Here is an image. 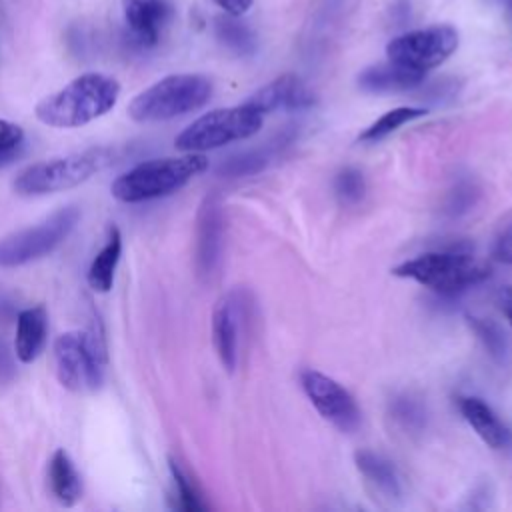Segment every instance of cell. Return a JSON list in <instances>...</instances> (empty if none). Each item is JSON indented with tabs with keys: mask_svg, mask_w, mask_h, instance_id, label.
I'll return each instance as SVG.
<instances>
[{
	"mask_svg": "<svg viewBox=\"0 0 512 512\" xmlns=\"http://www.w3.org/2000/svg\"><path fill=\"white\" fill-rule=\"evenodd\" d=\"M208 168V158L202 152H184L182 156L152 158L136 164L120 174L110 192L116 200L126 204L146 202L174 194L194 176Z\"/></svg>",
	"mask_w": 512,
	"mask_h": 512,
	"instance_id": "7a4b0ae2",
	"label": "cell"
},
{
	"mask_svg": "<svg viewBox=\"0 0 512 512\" xmlns=\"http://www.w3.org/2000/svg\"><path fill=\"white\" fill-rule=\"evenodd\" d=\"M124 20L138 46H156L166 28L172 6L168 0H122Z\"/></svg>",
	"mask_w": 512,
	"mask_h": 512,
	"instance_id": "4fadbf2b",
	"label": "cell"
},
{
	"mask_svg": "<svg viewBox=\"0 0 512 512\" xmlns=\"http://www.w3.org/2000/svg\"><path fill=\"white\" fill-rule=\"evenodd\" d=\"M424 72L406 68L392 60L384 64L368 66L358 76V86L370 94H388V92H404L422 84Z\"/></svg>",
	"mask_w": 512,
	"mask_h": 512,
	"instance_id": "2e32d148",
	"label": "cell"
},
{
	"mask_svg": "<svg viewBox=\"0 0 512 512\" xmlns=\"http://www.w3.org/2000/svg\"><path fill=\"white\" fill-rule=\"evenodd\" d=\"M334 192H336L338 200L346 206L360 202L366 192V182H364L362 172L352 166L342 168L334 178Z\"/></svg>",
	"mask_w": 512,
	"mask_h": 512,
	"instance_id": "d4e9b609",
	"label": "cell"
},
{
	"mask_svg": "<svg viewBox=\"0 0 512 512\" xmlns=\"http://www.w3.org/2000/svg\"><path fill=\"white\" fill-rule=\"evenodd\" d=\"M170 474L174 480V488H176V498H178V508L186 510V512H202L206 510V504L202 502L198 490L194 488L192 480L188 478V474L178 466L176 460L170 458Z\"/></svg>",
	"mask_w": 512,
	"mask_h": 512,
	"instance_id": "cb8c5ba5",
	"label": "cell"
},
{
	"mask_svg": "<svg viewBox=\"0 0 512 512\" xmlns=\"http://www.w3.org/2000/svg\"><path fill=\"white\" fill-rule=\"evenodd\" d=\"M458 48V32L448 24L412 30L392 38L386 46L388 60L424 72L440 66Z\"/></svg>",
	"mask_w": 512,
	"mask_h": 512,
	"instance_id": "9c48e42d",
	"label": "cell"
},
{
	"mask_svg": "<svg viewBox=\"0 0 512 512\" xmlns=\"http://www.w3.org/2000/svg\"><path fill=\"white\" fill-rule=\"evenodd\" d=\"M212 96V82L202 74H170L154 82L128 104L134 122H164L200 110Z\"/></svg>",
	"mask_w": 512,
	"mask_h": 512,
	"instance_id": "277c9868",
	"label": "cell"
},
{
	"mask_svg": "<svg viewBox=\"0 0 512 512\" xmlns=\"http://www.w3.org/2000/svg\"><path fill=\"white\" fill-rule=\"evenodd\" d=\"M494 256L504 264H512V226L496 240Z\"/></svg>",
	"mask_w": 512,
	"mask_h": 512,
	"instance_id": "f1b7e54d",
	"label": "cell"
},
{
	"mask_svg": "<svg viewBox=\"0 0 512 512\" xmlns=\"http://www.w3.org/2000/svg\"><path fill=\"white\" fill-rule=\"evenodd\" d=\"M394 414L406 428H418L424 420V414H422L420 406L410 398L398 400L396 406H394Z\"/></svg>",
	"mask_w": 512,
	"mask_h": 512,
	"instance_id": "83f0119b",
	"label": "cell"
},
{
	"mask_svg": "<svg viewBox=\"0 0 512 512\" xmlns=\"http://www.w3.org/2000/svg\"><path fill=\"white\" fill-rule=\"evenodd\" d=\"M468 324L494 360L506 358L508 340L498 324H494L492 320H486V318H478V316H468Z\"/></svg>",
	"mask_w": 512,
	"mask_h": 512,
	"instance_id": "603a6c76",
	"label": "cell"
},
{
	"mask_svg": "<svg viewBox=\"0 0 512 512\" xmlns=\"http://www.w3.org/2000/svg\"><path fill=\"white\" fill-rule=\"evenodd\" d=\"M48 484L62 506H74L82 496L80 474L64 448L54 450L48 462Z\"/></svg>",
	"mask_w": 512,
	"mask_h": 512,
	"instance_id": "d6986e66",
	"label": "cell"
},
{
	"mask_svg": "<svg viewBox=\"0 0 512 512\" xmlns=\"http://www.w3.org/2000/svg\"><path fill=\"white\" fill-rule=\"evenodd\" d=\"M504 2V6H506V10L512 14V0H502Z\"/></svg>",
	"mask_w": 512,
	"mask_h": 512,
	"instance_id": "1f68e13d",
	"label": "cell"
},
{
	"mask_svg": "<svg viewBox=\"0 0 512 512\" xmlns=\"http://www.w3.org/2000/svg\"><path fill=\"white\" fill-rule=\"evenodd\" d=\"M264 164H266V156L256 150H250V152H242V154L228 158L220 166V172L224 176H248V174L258 172Z\"/></svg>",
	"mask_w": 512,
	"mask_h": 512,
	"instance_id": "4316f807",
	"label": "cell"
},
{
	"mask_svg": "<svg viewBox=\"0 0 512 512\" xmlns=\"http://www.w3.org/2000/svg\"><path fill=\"white\" fill-rule=\"evenodd\" d=\"M216 36L218 40L238 56H250L256 52V36L254 32L238 20V16H222L216 20Z\"/></svg>",
	"mask_w": 512,
	"mask_h": 512,
	"instance_id": "44dd1931",
	"label": "cell"
},
{
	"mask_svg": "<svg viewBox=\"0 0 512 512\" xmlns=\"http://www.w3.org/2000/svg\"><path fill=\"white\" fill-rule=\"evenodd\" d=\"M300 384L320 416L334 424L338 430L352 432L360 424V410L356 400L334 378L316 370H304L300 374Z\"/></svg>",
	"mask_w": 512,
	"mask_h": 512,
	"instance_id": "30bf717a",
	"label": "cell"
},
{
	"mask_svg": "<svg viewBox=\"0 0 512 512\" xmlns=\"http://www.w3.org/2000/svg\"><path fill=\"white\" fill-rule=\"evenodd\" d=\"M56 376L72 392H94L104 382L106 342L96 328L68 330L52 346Z\"/></svg>",
	"mask_w": 512,
	"mask_h": 512,
	"instance_id": "5b68a950",
	"label": "cell"
},
{
	"mask_svg": "<svg viewBox=\"0 0 512 512\" xmlns=\"http://www.w3.org/2000/svg\"><path fill=\"white\" fill-rule=\"evenodd\" d=\"M78 206H62L34 226L10 232L0 238V268H16L36 262L54 252L76 228Z\"/></svg>",
	"mask_w": 512,
	"mask_h": 512,
	"instance_id": "52a82bcc",
	"label": "cell"
},
{
	"mask_svg": "<svg viewBox=\"0 0 512 512\" xmlns=\"http://www.w3.org/2000/svg\"><path fill=\"white\" fill-rule=\"evenodd\" d=\"M212 340L222 366L232 372L238 362L240 304L234 294L222 296L212 310Z\"/></svg>",
	"mask_w": 512,
	"mask_h": 512,
	"instance_id": "5bb4252c",
	"label": "cell"
},
{
	"mask_svg": "<svg viewBox=\"0 0 512 512\" xmlns=\"http://www.w3.org/2000/svg\"><path fill=\"white\" fill-rule=\"evenodd\" d=\"M2 360H4V350H0V378H2Z\"/></svg>",
	"mask_w": 512,
	"mask_h": 512,
	"instance_id": "d6a6232c",
	"label": "cell"
},
{
	"mask_svg": "<svg viewBox=\"0 0 512 512\" xmlns=\"http://www.w3.org/2000/svg\"><path fill=\"white\" fill-rule=\"evenodd\" d=\"M226 14L230 16H242L250 10L252 0H214Z\"/></svg>",
	"mask_w": 512,
	"mask_h": 512,
	"instance_id": "f546056e",
	"label": "cell"
},
{
	"mask_svg": "<svg viewBox=\"0 0 512 512\" xmlns=\"http://www.w3.org/2000/svg\"><path fill=\"white\" fill-rule=\"evenodd\" d=\"M222 238H224V216L222 204L216 194H208L198 206L196 218V270L200 276L214 274L220 254H222Z\"/></svg>",
	"mask_w": 512,
	"mask_h": 512,
	"instance_id": "8fae6325",
	"label": "cell"
},
{
	"mask_svg": "<svg viewBox=\"0 0 512 512\" xmlns=\"http://www.w3.org/2000/svg\"><path fill=\"white\" fill-rule=\"evenodd\" d=\"M120 84L112 76L86 72L36 104V118L52 128H78L114 108Z\"/></svg>",
	"mask_w": 512,
	"mask_h": 512,
	"instance_id": "6da1fadb",
	"label": "cell"
},
{
	"mask_svg": "<svg viewBox=\"0 0 512 512\" xmlns=\"http://www.w3.org/2000/svg\"><path fill=\"white\" fill-rule=\"evenodd\" d=\"M426 110L424 108H416V106H398L388 110L386 114H382L378 120H374L360 136L358 140L362 142H378L382 138H386L388 134H392L394 130H398L400 126L424 116Z\"/></svg>",
	"mask_w": 512,
	"mask_h": 512,
	"instance_id": "7402d4cb",
	"label": "cell"
},
{
	"mask_svg": "<svg viewBox=\"0 0 512 512\" xmlns=\"http://www.w3.org/2000/svg\"><path fill=\"white\" fill-rule=\"evenodd\" d=\"M392 274L410 278L438 294L450 296L462 292L474 284H480L490 276V268L476 260L468 252H426L398 264Z\"/></svg>",
	"mask_w": 512,
	"mask_h": 512,
	"instance_id": "8992f818",
	"label": "cell"
},
{
	"mask_svg": "<svg viewBox=\"0 0 512 512\" xmlns=\"http://www.w3.org/2000/svg\"><path fill=\"white\" fill-rule=\"evenodd\" d=\"M354 462H356L358 472L374 488V492H378L390 500L400 498V494H402L400 476L388 458H384L382 454L372 452V450H358L354 454Z\"/></svg>",
	"mask_w": 512,
	"mask_h": 512,
	"instance_id": "ac0fdd59",
	"label": "cell"
},
{
	"mask_svg": "<svg viewBox=\"0 0 512 512\" xmlns=\"http://www.w3.org/2000/svg\"><path fill=\"white\" fill-rule=\"evenodd\" d=\"M116 150L110 146H94L82 152L42 160L20 170L12 182L14 192L22 196H42L74 188L98 172L112 166Z\"/></svg>",
	"mask_w": 512,
	"mask_h": 512,
	"instance_id": "3957f363",
	"label": "cell"
},
{
	"mask_svg": "<svg viewBox=\"0 0 512 512\" xmlns=\"http://www.w3.org/2000/svg\"><path fill=\"white\" fill-rule=\"evenodd\" d=\"M122 254V236L116 226H110L108 240L102 250L94 256L88 268V286L94 292H108L114 284V274Z\"/></svg>",
	"mask_w": 512,
	"mask_h": 512,
	"instance_id": "ffe728a7",
	"label": "cell"
},
{
	"mask_svg": "<svg viewBox=\"0 0 512 512\" xmlns=\"http://www.w3.org/2000/svg\"><path fill=\"white\" fill-rule=\"evenodd\" d=\"M464 420L474 428V432L494 450L508 448L512 442L510 428L500 420V416L478 396H462L458 400Z\"/></svg>",
	"mask_w": 512,
	"mask_h": 512,
	"instance_id": "9a60e30c",
	"label": "cell"
},
{
	"mask_svg": "<svg viewBox=\"0 0 512 512\" xmlns=\"http://www.w3.org/2000/svg\"><path fill=\"white\" fill-rule=\"evenodd\" d=\"M262 126V114L250 104L218 108L188 124L174 140L182 152H206L230 142L254 136Z\"/></svg>",
	"mask_w": 512,
	"mask_h": 512,
	"instance_id": "ba28073f",
	"label": "cell"
},
{
	"mask_svg": "<svg viewBox=\"0 0 512 512\" xmlns=\"http://www.w3.org/2000/svg\"><path fill=\"white\" fill-rule=\"evenodd\" d=\"M316 102L310 88L294 74H284L260 90H256L246 104L256 108L262 116L274 110H304Z\"/></svg>",
	"mask_w": 512,
	"mask_h": 512,
	"instance_id": "7c38bea8",
	"label": "cell"
},
{
	"mask_svg": "<svg viewBox=\"0 0 512 512\" xmlns=\"http://www.w3.org/2000/svg\"><path fill=\"white\" fill-rule=\"evenodd\" d=\"M500 304H502V312H504L508 324L512 326V286H508L500 292Z\"/></svg>",
	"mask_w": 512,
	"mask_h": 512,
	"instance_id": "4dcf8cb0",
	"label": "cell"
},
{
	"mask_svg": "<svg viewBox=\"0 0 512 512\" xmlns=\"http://www.w3.org/2000/svg\"><path fill=\"white\" fill-rule=\"evenodd\" d=\"M22 148H24V130L18 124L0 118V168L16 160Z\"/></svg>",
	"mask_w": 512,
	"mask_h": 512,
	"instance_id": "484cf974",
	"label": "cell"
},
{
	"mask_svg": "<svg viewBox=\"0 0 512 512\" xmlns=\"http://www.w3.org/2000/svg\"><path fill=\"white\" fill-rule=\"evenodd\" d=\"M48 334V314L44 306H32L18 314L16 320V340H14V352L20 362L30 364L34 362L44 344Z\"/></svg>",
	"mask_w": 512,
	"mask_h": 512,
	"instance_id": "e0dca14e",
	"label": "cell"
}]
</instances>
